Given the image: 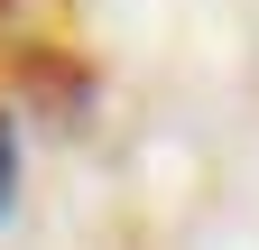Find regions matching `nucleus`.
Wrapping results in <instances>:
<instances>
[{
  "instance_id": "f257e3e1",
  "label": "nucleus",
  "mask_w": 259,
  "mask_h": 250,
  "mask_svg": "<svg viewBox=\"0 0 259 250\" xmlns=\"http://www.w3.org/2000/svg\"><path fill=\"white\" fill-rule=\"evenodd\" d=\"M19 176H28V148H19V111L0 102V223L19 213Z\"/></svg>"
}]
</instances>
